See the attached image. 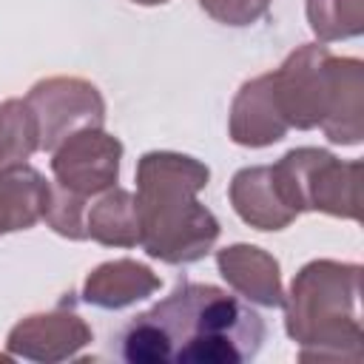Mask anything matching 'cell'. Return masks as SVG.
<instances>
[{
	"label": "cell",
	"mask_w": 364,
	"mask_h": 364,
	"mask_svg": "<svg viewBox=\"0 0 364 364\" xmlns=\"http://www.w3.org/2000/svg\"><path fill=\"white\" fill-rule=\"evenodd\" d=\"M34 111L40 131V151H54L65 136L82 128L105 125V100L91 80L82 77H46L37 80L23 97Z\"/></svg>",
	"instance_id": "8992f818"
},
{
	"label": "cell",
	"mask_w": 364,
	"mask_h": 364,
	"mask_svg": "<svg viewBox=\"0 0 364 364\" xmlns=\"http://www.w3.org/2000/svg\"><path fill=\"white\" fill-rule=\"evenodd\" d=\"M40 151V131L34 111L26 100H3L0 102V171L26 165L31 154Z\"/></svg>",
	"instance_id": "9a60e30c"
},
{
	"label": "cell",
	"mask_w": 364,
	"mask_h": 364,
	"mask_svg": "<svg viewBox=\"0 0 364 364\" xmlns=\"http://www.w3.org/2000/svg\"><path fill=\"white\" fill-rule=\"evenodd\" d=\"M88 239L105 247H136L139 245V216L136 196L119 185L91 196L85 208Z\"/></svg>",
	"instance_id": "5bb4252c"
},
{
	"label": "cell",
	"mask_w": 364,
	"mask_h": 364,
	"mask_svg": "<svg viewBox=\"0 0 364 364\" xmlns=\"http://www.w3.org/2000/svg\"><path fill=\"white\" fill-rule=\"evenodd\" d=\"M91 341H94L91 324L71 307L60 304L54 310H43L20 318L9 330L6 350L11 358L57 364V361L77 358L80 350L88 347Z\"/></svg>",
	"instance_id": "ba28073f"
},
{
	"label": "cell",
	"mask_w": 364,
	"mask_h": 364,
	"mask_svg": "<svg viewBox=\"0 0 364 364\" xmlns=\"http://www.w3.org/2000/svg\"><path fill=\"white\" fill-rule=\"evenodd\" d=\"M228 199L236 216L256 230H284L296 219V213L279 193L270 165L239 168L228 185Z\"/></svg>",
	"instance_id": "8fae6325"
},
{
	"label": "cell",
	"mask_w": 364,
	"mask_h": 364,
	"mask_svg": "<svg viewBox=\"0 0 364 364\" xmlns=\"http://www.w3.org/2000/svg\"><path fill=\"white\" fill-rule=\"evenodd\" d=\"M361 264L313 259L284 293V330L301 361H361Z\"/></svg>",
	"instance_id": "277c9868"
},
{
	"label": "cell",
	"mask_w": 364,
	"mask_h": 364,
	"mask_svg": "<svg viewBox=\"0 0 364 364\" xmlns=\"http://www.w3.org/2000/svg\"><path fill=\"white\" fill-rule=\"evenodd\" d=\"M270 173L279 185L282 199L299 216L304 210L338 216V219H361L358 210V176L361 162H341L336 154L324 148H293L279 162L270 165Z\"/></svg>",
	"instance_id": "5b68a950"
},
{
	"label": "cell",
	"mask_w": 364,
	"mask_h": 364,
	"mask_svg": "<svg viewBox=\"0 0 364 364\" xmlns=\"http://www.w3.org/2000/svg\"><path fill=\"white\" fill-rule=\"evenodd\" d=\"M210 168L179 151H148L136 162V216L139 247L165 264L205 259L222 228L199 202Z\"/></svg>",
	"instance_id": "7a4b0ae2"
},
{
	"label": "cell",
	"mask_w": 364,
	"mask_h": 364,
	"mask_svg": "<svg viewBox=\"0 0 364 364\" xmlns=\"http://www.w3.org/2000/svg\"><path fill=\"white\" fill-rule=\"evenodd\" d=\"M219 276L233 287L247 304L259 307H282L284 287H282V267L273 253L259 245H228L216 250Z\"/></svg>",
	"instance_id": "30bf717a"
},
{
	"label": "cell",
	"mask_w": 364,
	"mask_h": 364,
	"mask_svg": "<svg viewBox=\"0 0 364 364\" xmlns=\"http://www.w3.org/2000/svg\"><path fill=\"white\" fill-rule=\"evenodd\" d=\"M162 287V279L136 259H111L97 264L82 282V301L100 310H122Z\"/></svg>",
	"instance_id": "7c38bea8"
},
{
	"label": "cell",
	"mask_w": 364,
	"mask_h": 364,
	"mask_svg": "<svg viewBox=\"0 0 364 364\" xmlns=\"http://www.w3.org/2000/svg\"><path fill=\"white\" fill-rule=\"evenodd\" d=\"M287 131L290 125L284 122L279 100H276L273 71L242 82V88L236 91L230 102V114H228L230 139L242 148H267L284 139Z\"/></svg>",
	"instance_id": "9c48e42d"
},
{
	"label": "cell",
	"mask_w": 364,
	"mask_h": 364,
	"mask_svg": "<svg viewBox=\"0 0 364 364\" xmlns=\"http://www.w3.org/2000/svg\"><path fill=\"white\" fill-rule=\"evenodd\" d=\"M304 11L318 43L350 40L364 31V0H304Z\"/></svg>",
	"instance_id": "2e32d148"
},
{
	"label": "cell",
	"mask_w": 364,
	"mask_h": 364,
	"mask_svg": "<svg viewBox=\"0 0 364 364\" xmlns=\"http://www.w3.org/2000/svg\"><path fill=\"white\" fill-rule=\"evenodd\" d=\"M85 208H88L85 196H77V193L65 191L63 185L51 182V193H48L43 222L54 233H60L63 239L82 242V239H88V233H85Z\"/></svg>",
	"instance_id": "e0dca14e"
},
{
	"label": "cell",
	"mask_w": 364,
	"mask_h": 364,
	"mask_svg": "<svg viewBox=\"0 0 364 364\" xmlns=\"http://www.w3.org/2000/svg\"><path fill=\"white\" fill-rule=\"evenodd\" d=\"M282 117L290 128H321L333 145L364 139V63L336 57L327 43H304L273 71Z\"/></svg>",
	"instance_id": "3957f363"
},
{
	"label": "cell",
	"mask_w": 364,
	"mask_h": 364,
	"mask_svg": "<svg viewBox=\"0 0 364 364\" xmlns=\"http://www.w3.org/2000/svg\"><path fill=\"white\" fill-rule=\"evenodd\" d=\"M136 6H162V3H171V0H131Z\"/></svg>",
	"instance_id": "d6986e66"
},
{
	"label": "cell",
	"mask_w": 364,
	"mask_h": 364,
	"mask_svg": "<svg viewBox=\"0 0 364 364\" xmlns=\"http://www.w3.org/2000/svg\"><path fill=\"white\" fill-rule=\"evenodd\" d=\"M51 182L31 165L0 171V236L34 228L48 205Z\"/></svg>",
	"instance_id": "4fadbf2b"
},
{
	"label": "cell",
	"mask_w": 364,
	"mask_h": 364,
	"mask_svg": "<svg viewBox=\"0 0 364 364\" xmlns=\"http://www.w3.org/2000/svg\"><path fill=\"white\" fill-rule=\"evenodd\" d=\"M264 336L250 304L216 284L179 282L122 327L119 355L131 364H242L256 358Z\"/></svg>",
	"instance_id": "6da1fadb"
},
{
	"label": "cell",
	"mask_w": 364,
	"mask_h": 364,
	"mask_svg": "<svg viewBox=\"0 0 364 364\" xmlns=\"http://www.w3.org/2000/svg\"><path fill=\"white\" fill-rule=\"evenodd\" d=\"M273 0H199L202 11L230 28H245L259 23L262 17H267Z\"/></svg>",
	"instance_id": "ac0fdd59"
},
{
	"label": "cell",
	"mask_w": 364,
	"mask_h": 364,
	"mask_svg": "<svg viewBox=\"0 0 364 364\" xmlns=\"http://www.w3.org/2000/svg\"><path fill=\"white\" fill-rule=\"evenodd\" d=\"M122 151V142L105 128H82L51 151L54 182L77 196L91 199L117 185Z\"/></svg>",
	"instance_id": "52a82bcc"
}]
</instances>
